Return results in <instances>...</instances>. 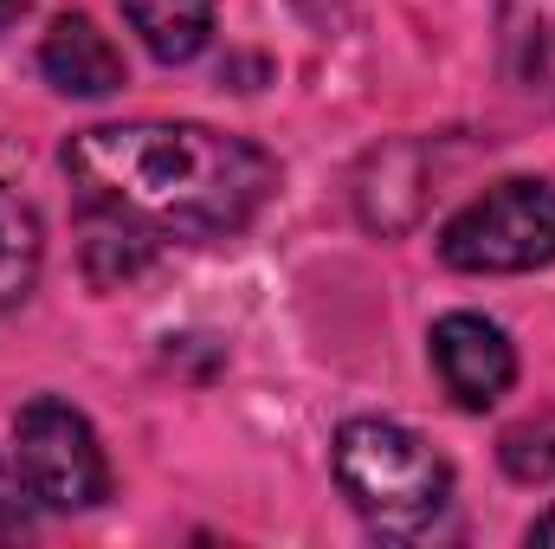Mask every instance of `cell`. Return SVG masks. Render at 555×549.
<instances>
[{
    "instance_id": "1",
    "label": "cell",
    "mask_w": 555,
    "mask_h": 549,
    "mask_svg": "<svg viewBox=\"0 0 555 549\" xmlns=\"http://www.w3.org/2000/svg\"><path fill=\"white\" fill-rule=\"evenodd\" d=\"M65 175L98 220L142 240H227L272 201L278 162L207 124H104L65 142Z\"/></svg>"
},
{
    "instance_id": "2",
    "label": "cell",
    "mask_w": 555,
    "mask_h": 549,
    "mask_svg": "<svg viewBox=\"0 0 555 549\" xmlns=\"http://www.w3.org/2000/svg\"><path fill=\"white\" fill-rule=\"evenodd\" d=\"M336 485L382 537H433L452 511V465L395 420H343L336 433Z\"/></svg>"
},
{
    "instance_id": "3",
    "label": "cell",
    "mask_w": 555,
    "mask_h": 549,
    "mask_svg": "<svg viewBox=\"0 0 555 549\" xmlns=\"http://www.w3.org/2000/svg\"><path fill=\"white\" fill-rule=\"evenodd\" d=\"M439 259L452 272H537L555 259V181L537 175H511L498 188H485L478 201H465L446 227H439Z\"/></svg>"
},
{
    "instance_id": "4",
    "label": "cell",
    "mask_w": 555,
    "mask_h": 549,
    "mask_svg": "<svg viewBox=\"0 0 555 549\" xmlns=\"http://www.w3.org/2000/svg\"><path fill=\"white\" fill-rule=\"evenodd\" d=\"M13 472L39 511H91L111 498V459L98 446V426L59 395H39L13 413Z\"/></svg>"
},
{
    "instance_id": "5",
    "label": "cell",
    "mask_w": 555,
    "mask_h": 549,
    "mask_svg": "<svg viewBox=\"0 0 555 549\" xmlns=\"http://www.w3.org/2000/svg\"><path fill=\"white\" fill-rule=\"evenodd\" d=\"M426 343H433V369H439V382H446V395H452L459 408L485 413L511 395V382H517V349H511V336H504L491 317L452 310V317L433 323Z\"/></svg>"
},
{
    "instance_id": "6",
    "label": "cell",
    "mask_w": 555,
    "mask_h": 549,
    "mask_svg": "<svg viewBox=\"0 0 555 549\" xmlns=\"http://www.w3.org/2000/svg\"><path fill=\"white\" fill-rule=\"evenodd\" d=\"M39 72L65 98H111L124 85V52L85 13H65V20H52V33L39 46Z\"/></svg>"
},
{
    "instance_id": "7",
    "label": "cell",
    "mask_w": 555,
    "mask_h": 549,
    "mask_svg": "<svg viewBox=\"0 0 555 549\" xmlns=\"http://www.w3.org/2000/svg\"><path fill=\"white\" fill-rule=\"evenodd\" d=\"M498 52L524 98H555V0H498Z\"/></svg>"
},
{
    "instance_id": "8",
    "label": "cell",
    "mask_w": 555,
    "mask_h": 549,
    "mask_svg": "<svg viewBox=\"0 0 555 549\" xmlns=\"http://www.w3.org/2000/svg\"><path fill=\"white\" fill-rule=\"evenodd\" d=\"M124 13L162 65H188L214 39V0H124Z\"/></svg>"
},
{
    "instance_id": "9",
    "label": "cell",
    "mask_w": 555,
    "mask_h": 549,
    "mask_svg": "<svg viewBox=\"0 0 555 549\" xmlns=\"http://www.w3.org/2000/svg\"><path fill=\"white\" fill-rule=\"evenodd\" d=\"M39 259H46L39 214H33V201H20V194L0 181V317H7V310L33 291Z\"/></svg>"
},
{
    "instance_id": "10",
    "label": "cell",
    "mask_w": 555,
    "mask_h": 549,
    "mask_svg": "<svg viewBox=\"0 0 555 549\" xmlns=\"http://www.w3.org/2000/svg\"><path fill=\"white\" fill-rule=\"evenodd\" d=\"M504 465H511V478H524V485H537V478H555V433L517 426V433L504 439Z\"/></svg>"
},
{
    "instance_id": "11",
    "label": "cell",
    "mask_w": 555,
    "mask_h": 549,
    "mask_svg": "<svg viewBox=\"0 0 555 549\" xmlns=\"http://www.w3.org/2000/svg\"><path fill=\"white\" fill-rule=\"evenodd\" d=\"M33 531V491L20 485V472L0 465V544H20Z\"/></svg>"
},
{
    "instance_id": "12",
    "label": "cell",
    "mask_w": 555,
    "mask_h": 549,
    "mask_svg": "<svg viewBox=\"0 0 555 549\" xmlns=\"http://www.w3.org/2000/svg\"><path fill=\"white\" fill-rule=\"evenodd\" d=\"M530 544H555V511H543V518L530 524Z\"/></svg>"
},
{
    "instance_id": "13",
    "label": "cell",
    "mask_w": 555,
    "mask_h": 549,
    "mask_svg": "<svg viewBox=\"0 0 555 549\" xmlns=\"http://www.w3.org/2000/svg\"><path fill=\"white\" fill-rule=\"evenodd\" d=\"M26 7H33V0H0V26H7V20H20Z\"/></svg>"
}]
</instances>
